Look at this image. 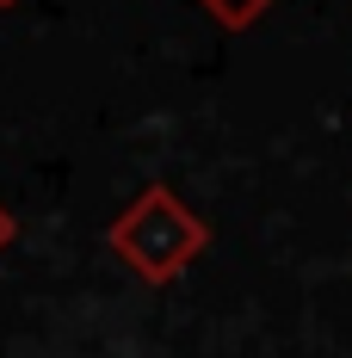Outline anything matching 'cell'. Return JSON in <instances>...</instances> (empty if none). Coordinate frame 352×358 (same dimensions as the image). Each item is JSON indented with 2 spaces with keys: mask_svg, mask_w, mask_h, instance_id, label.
<instances>
[{
  "mask_svg": "<svg viewBox=\"0 0 352 358\" xmlns=\"http://www.w3.org/2000/svg\"><path fill=\"white\" fill-rule=\"evenodd\" d=\"M106 248L136 272L142 285H167V278H179L198 253L211 248V222L192 210L179 192L142 185L136 198L118 210V222L106 229Z\"/></svg>",
  "mask_w": 352,
  "mask_h": 358,
  "instance_id": "cell-1",
  "label": "cell"
},
{
  "mask_svg": "<svg viewBox=\"0 0 352 358\" xmlns=\"http://www.w3.org/2000/svg\"><path fill=\"white\" fill-rule=\"evenodd\" d=\"M198 6L211 13L223 31H253L266 19V6H279V0H198Z\"/></svg>",
  "mask_w": 352,
  "mask_h": 358,
  "instance_id": "cell-2",
  "label": "cell"
},
{
  "mask_svg": "<svg viewBox=\"0 0 352 358\" xmlns=\"http://www.w3.org/2000/svg\"><path fill=\"white\" fill-rule=\"evenodd\" d=\"M13 241V216H6V204H0V248Z\"/></svg>",
  "mask_w": 352,
  "mask_h": 358,
  "instance_id": "cell-3",
  "label": "cell"
},
{
  "mask_svg": "<svg viewBox=\"0 0 352 358\" xmlns=\"http://www.w3.org/2000/svg\"><path fill=\"white\" fill-rule=\"evenodd\" d=\"M6 6H19V0H0V13H6Z\"/></svg>",
  "mask_w": 352,
  "mask_h": 358,
  "instance_id": "cell-4",
  "label": "cell"
}]
</instances>
